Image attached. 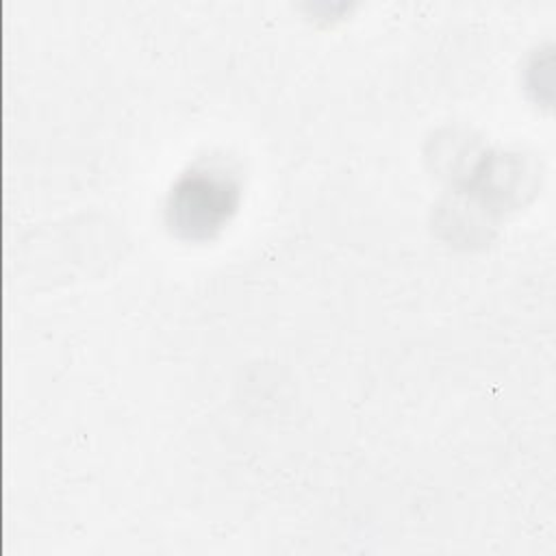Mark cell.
<instances>
[{
    "label": "cell",
    "mask_w": 556,
    "mask_h": 556,
    "mask_svg": "<svg viewBox=\"0 0 556 556\" xmlns=\"http://www.w3.org/2000/svg\"><path fill=\"white\" fill-rule=\"evenodd\" d=\"M239 200L230 176L213 169L185 174L169 193V226L187 239H204L219 230Z\"/></svg>",
    "instance_id": "6da1fadb"
}]
</instances>
